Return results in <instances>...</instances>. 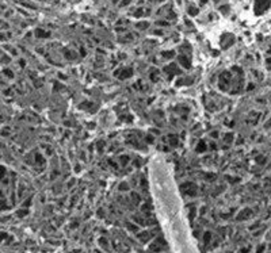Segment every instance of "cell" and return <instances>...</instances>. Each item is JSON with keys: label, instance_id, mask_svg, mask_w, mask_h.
Returning <instances> with one entry per match:
<instances>
[{"label": "cell", "instance_id": "obj_1", "mask_svg": "<svg viewBox=\"0 0 271 253\" xmlns=\"http://www.w3.org/2000/svg\"><path fill=\"white\" fill-rule=\"evenodd\" d=\"M270 4H271V0H256V1H255L256 14H262L264 10H267V7Z\"/></svg>", "mask_w": 271, "mask_h": 253}]
</instances>
